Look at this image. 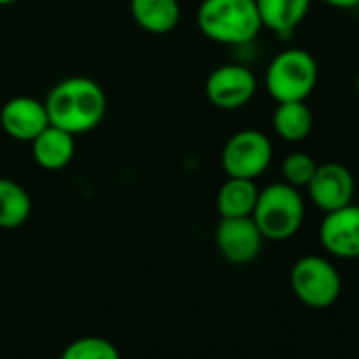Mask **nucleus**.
I'll return each instance as SVG.
<instances>
[{
    "label": "nucleus",
    "instance_id": "nucleus-1",
    "mask_svg": "<svg viewBox=\"0 0 359 359\" xmlns=\"http://www.w3.org/2000/svg\"><path fill=\"white\" fill-rule=\"evenodd\" d=\"M46 114L50 124L82 135L97 128L107 111V97L101 84L84 76H72L57 82L46 95Z\"/></svg>",
    "mask_w": 359,
    "mask_h": 359
},
{
    "label": "nucleus",
    "instance_id": "nucleus-2",
    "mask_svg": "<svg viewBox=\"0 0 359 359\" xmlns=\"http://www.w3.org/2000/svg\"><path fill=\"white\" fill-rule=\"evenodd\" d=\"M196 21L208 40L227 46H246L263 29L255 0H202Z\"/></svg>",
    "mask_w": 359,
    "mask_h": 359
},
{
    "label": "nucleus",
    "instance_id": "nucleus-3",
    "mask_svg": "<svg viewBox=\"0 0 359 359\" xmlns=\"http://www.w3.org/2000/svg\"><path fill=\"white\" fill-rule=\"evenodd\" d=\"M252 219L269 242H286L294 238L305 223V200L299 187L278 181L259 191Z\"/></svg>",
    "mask_w": 359,
    "mask_h": 359
},
{
    "label": "nucleus",
    "instance_id": "nucleus-4",
    "mask_svg": "<svg viewBox=\"0 0 359 359\" xmlns=\"http://www.w3.org/2000/svg\"><path fill=\"white\" fill-rule=\"evenodd\" d=\"M320 78L316 57L299 46L280 50L265 69V90L276 103L307 101Z\"/></svg>",
    "mask_w": 359,
    "mask_h": 359
},
{
    "label": "nucleus",
    "instance_id": "nucleus-5",
    "mask_svg": "<svg viewBox=\"0 0 359 359\" xmlns=\"http://www.w3.org/2000/svg\"><path fill=\"white\" fill-rule=\"evenodd\" d=\"M290 288L305 307L328 309L339 301L343 280L328 257L305 255L290 269Z\"/></svg>",
    "mask_w": 359,
    "mask_h": 359
},
{
    "label": "nucleus",
    "instance_id": "nucleus-6",
    "mask_svg": "<svg viewBox=\"0 0 359 359\" xmlns=\"http://www.w3.org/2000/svg\"><path fill=\"white\" fill-rule=\"evenodd\" d=\"M273 160L271 139L257 130L244 128L227 139L221 151V166L227 177H242L257 181L267 172Z\"/></svg>",
    "mask_w": 359,
    "mask_h": 359
},
{
    "label": "nucleus",
    "instance_id": "nucleus-7",
    "mask_svg": "<svg viewBox=\"0 0 359 359\" xmlns=\"http://www.w3.org/2000/svg\"><path fill=\"white\" fill-rule=\"evenodd\" d=\"M257 86L259 82L250 67L242 63H225L208 74L206 97L215 107L223 111H236L250 103Z\"/></svg>",
    "mask_w": 359,
    "mask_h": 359
},
{
    "label": "nucleus",
    "instance_id": "nucleus-8",
    "mask_svg": "<svg viewBox=\"0 0 359 359\" xmlns=\"http://www.w3.org/2000/svg\"><path fill=\"white\" fill-rule=\"evenodd\" d=\"M215 242L227 263L248 265L261 255L265 238L252 217H221Z\"/></svg>",
    "mask_w": 359,
    "mask_h": 359
},
{
    "label": "nucleus",
    "instance_id": "nucleus-9",
    "mask_svg": "<svg viewBox=\"0 0 359 359\" xmlns=\"http://www.w3.org/2000/svg\"><path fill=\"white\" fill-rule=\"evenodd\" d=\"M318 238L330 257L345 261L359 259V206L351 202L343 208L324 212Z\"/></svg>",
    "mask_w": 359,
    "mask_h": 359
},
{
    "label": "nucleus",
    "instance_id": "nucleus-10",
    "mask_svg": "<svg viewBox=\"0 0 359 359\" xmlns=\"http://www.w3.org/2000/svg\"><path fill=\"white\" fill-rule=\"evenodd\" d=\"M307 194L313 206L322 212L343 208L351 204L355 196L353 172L345 164H339V162L318 164L316 175L307 183Z\"/></svg>",
    "mask_w": 359,
    "mask_h": 359
},
{
    "label": "nucleus",
    "instance_id": "nucleus-11",
    "mask_svg": "<svg viewBox=\"0 0 359 359\" xmlns=\"http://www.w3.org/2000/svg\"><path fill=\"white\" fill-rule=\"evenodd\" d=\"M50 124L44 101L34 97H13L0 109L2 130L17 141H34Z\"/></svg>",
    "mask_w": 359,
    "mask_h": 359
},
{
    "label": "nucleus",
    "instance_id": "nucleus-12",
    "mask_svg": "<svg viewBox=\"0 0 359 359\" xmlns=\"http://www.w3.org/2000/svg\"><path fill=\"white\" fill-rule=\"evenodd\" d=\"M76 154V143L74 135L48 124L38 137L32 141V156L36 164L44 170H61L65 168Z\"/></svg>",
    "mask_w": 359,
    "mask_h": 359
},
{
    "label": "nucleus",
    "instance_id": "nucleus-13",
    "mask_svg": "<svg viewBox=\"0 0 359 359\" xmlns=\"http://www.w3.org/2000/svg\"><path fill=\"white\" fill-rule=\"evenodd\" d=\"M263 27L278 36H290L305 21L311 0H255Z\"/></svg>",
    "mask_w": 359,
    "mask_h": 359
},
{
    "label": "nucleus",
    "instance_id": "nucleus-14",
    "mask_svg": "<svg viewBox=\"0 0 359 359\" xmlns=\"http://www.w3.org/2000/svg\"><path fill=\"white\" fill-rule=\"evenodd\" d=\"M135 23L149 34H168L181 21L179 0H130Z\"/></svg>",
    "mask_w": 359,
    "mask_h": 359
},
{
    "label": "nucleus",
    "instance_id": "nucleus-15",
    "mask_svg": "<svg viewBox=\"0 0 359 359\" xmlns=\"http://www.w3.org/2000/svg\"><path fill=\"white\" fill-rule=\"evenodd\" d=\"M271 126L282 141L301 143L313 130V114L305 101L278 103V107L271 116Z\"/></svg>",
    "mask_w": 359,
    "mask_h": 359
},
{
    "label": "nucleus",
    "instance_id": "nucleus-16",
    "mask_svg": "<svg viewBox=\"0 0 359 359\" xmlns=\"http://www.w3.org/2000/svg\"><path fill=\"white\" fill-rule=\"evenodd\" d=\"M259 187L252 179L227 177L217 194V210L221 217H252L259 200Z\"/></svg>",
    "mask_w": 359,
    "mask_h": 359
},
{
    "label": "nucleus",
    "instance_id": "nucleus-17",
    "mask_svg": "<svg viewBox=\"0 0 359 359\" xmlns=\"http://www.w3.org/2000/svg\"><path fill=\"white\" fill-rule=\"evenodd\" d=\"M32 212V200L27 191L11 181L0 177V229L21 227Z\"/></svg>",
    "mask_w": 359,
    "mask_h": 359
},
{
    "label": "nucleus",
    "instance_id": "nucleus-18",
    "mask_svg": "<svg viewBox=\"0 0 359 359\" xmlns=\"http://www.w3.org/2000/svg\"><path fill=\"white\" fill-rule=\"evenodd\" d=\"M63 359H118L120 351L114 347V343L101 339V337H82L72 341L63 353Z\"/></svg>",
    "mask_w": 359,
    "mask_h": 359
},
{
    "label": "nucleus",
    "instance_id": "nucleus-19",
    "mask_svg": "<svg viewBox=\"0 0 359 359\" xmlns=\"http://www.w3.org/2000/svg\"><path fill=\"white\" fill-rule=\"evenodd\" d=\"M318 170V162L313 160L311 154L307 151H292L284 158L282 162V175L284 181L294 185V187H307V183L311 181V177Z\"/></svg>",
    "mask_w": 359,
    "mask_h": 359
},
{
    "label": "nucleus",
    "instance_id": "nucleus-20",
    "mask_svg": "<svg viewBox=\"0 0 359 359\" xmlns=\"http://www.w3.org/2000/svg\"><path fill=\"white\" fill-rule=\"evenodd\" d=\"M322 2H326L328 6H334V8H355L358 6L359 0H322Z\"/></svg>",
    "mask_w": 359,
    "mask_h": 359
},
{
    "label": "nucleus",
    "instance_id": "nucleus-21",
    "mask_svg": "<svg viewBox=\"0 0 359 359\" xmlns=\"http://www.w3.org/2000/svg\"><path fill=\"white\" fill-rule=\"evenodd\" d=\"M17 0H0V6H8V4H15Z\"/></svg>",
    "mask_w": 359,
    "mask_h": 359
},
{
    "label": "nucleus",
    "instance_id": "nucleus-22",
    "mask_svg": "<svg viewBox=\"0 0 359 359\" xmlns=\"http://www.w3.org/2000/svg\"><path fill=\"white\" fill-rule=\"evenodd\" d=\"M355 90H358V95H359V72H358V78H355Z\"/></svg>",
    "mask_w": 359,
    "mask_h": 359
},
{
    "label": "nucleus",
    "instance_id": "nucleus-23",
    "mask_svg": "<svg viewBox=\"0 0 359 359\" xmlns=\"http://www.w3.org/2000/svg\"><path fill=\"white\" fill-rule=\"evenodd\" d=\"M355 11H358V19H359V2H358V6H355Z\"/></svg>",
    "mask_w": 359,
    "mask_h": 359
}]
</instances>
